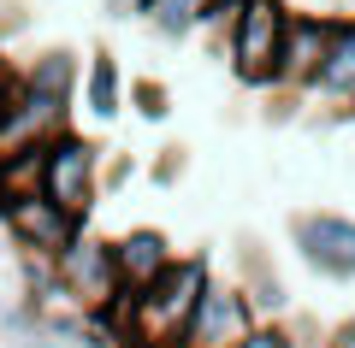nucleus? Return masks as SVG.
Here are the masks:
<instances>
[{"label":"nucleus","instance_id":"obj_1","mask_svg":"<svg viewBox=\"0 0 355 348\" xmlns=\"http://www.w3.org/2000/svg\"><path fill=\"white\" fill-rule=\"evenodd\" d=\"M214 277L219 272H214V260H207V248H190V254H178L148 289H137V295L119 289V301L107 307L101 324L125 348H178Z\"/></svg>","mask_w":355,"mask_h":348},{"label":"nucleus","instance_id":"obj_2","mask_svg":"<svg viewBox=\"0 0 355 348\" xmlns=\"http://www.w3.org/2000/svg\"><path fill=\"white\" fill-rule=\"evenodd\" d=\"M42 195L77 224L95 219L101 207V142H89L83 130H60L42 148Z\"/></svg>","mask_w":355,"mask_h":348},{"label":"nucleus","instance_id":"obj_3","mask_svg":"<svg viewBox=\"0 0 355 348\" xmlns=\"http://www.w3.org/2000/svg\"><path fill=\"white\" fill-rule=\"evenodd\" d=\"M53 272H60V289L77 313L89 319H107V307L119 301V266H113V237L77 224V237L53 254Z\"/></svg>","mask_w":355,"mask_h":348},{"label":"nucleus","instance_id":"obj_4","mask_svg":"<svg viewBox=\"0 0 355 348\" xmlns=\"http://www.w3.org/2000/svg\"><path fill=\"white\" fill-rule=\"evenodd\" d=\"M291 242L302 266L326 284H355V219L331 207H308L291 219Z\"/></svg>","mask_w":355,"mask_h":348},{"label":"nucleus","instance_id":"obj_5","mask_svg":"<svg viewBox=\"0 0 355 348\" xmlns=\"http://www.w3.org/2000/svg\"><path fill=\"white\" fill-rule=\"evenodd\" d=\"M291 24V6L284 0H249L243 6V24L231 36V77L243 89H272V65H279V42Z\"/></svg>","mask_w":355,"mask_h":348},{"label":"nucleus","instance_id":"obj_6","mask_svg":"<svg viewBox=\"0 0 355 348\" xmlns=\"http://www.w3.org/2000/svg\"><path fill=\"white\" fill-rule=\"evenodd\" d=\"M254 324H261V313H254L249 289H243L237 277H214L178 348H237L243 336L254 331Z\"/></svg>","mask_w":355,"mask_h":348},{"label":"nucleus","instance_id":"obj_7","mask_svg":"<svg viewBox=\"0 0 355 348\" xmlns=\"http://www.w3.org/2000/svg\"><path fill=\"white\" fill-rule=\"evenodd\" d=\"M0 224H6V237H12L18 254H42V260H53V254L77 237V219L60 212L42 189L36 195H12L6 207H0Z\"/></svg>","mask_w":355,"mask_h":348},{"label":"nucleus","instance_id":"obj_8","mask_svg":"<svg viewBox=\"0 0 355 348\" xmlns=\"http://www.w3.org/2000/svg\"><path fill=\"white\" fill-rule=\"evenodd\" d=\"M326 42H331V12H291L279 42V65H272V89L279 95H308L320 59H326Z\"/></svg>","mask_w":355,"mask_h":348},{"label":"nucleus","instance_id":"obj_9","mask_svg":"<svg viewBox=\"0 0 355 348\" xmlns=\"http://www.w3.org/2000/svg\"><path fill=\"white\" fill-rule=\"evenodd\" d=\"M172 260H178V248H172V237H166L160 224H130V230L113 237V266H119V289L125 295L148 289Z\"/></svg>","mask_w":355,"mask_h":348},{"label":"nucleus","instance_id":"obj_10","mask_svg":"<svg viewBox=\"0 0 355 348\" xmlns=\"http://www.w3.org/2000/svg\"><path fill=\"white\" fill-rule=\"evenodd\" d=\"M308 95L331 100V107H355V12L331 18V42H326V59H320Z\"/></svg>","mask_w":355,"mask_h":348},{"label":"nucleus","instance_id":"obj_11","mask_svg":"<svg viewBox=\"0 0 355 348\" xmlns=\"http://www.w3.org/2000/svg\"><path fill=\"white\" fill-rule=\"evenodd\" d=\"M77 89H83V107H89V118H95V125H113V118H119V107H125V71H119V59H113L107 48L89 53Z\"/></svg>","mask_w":355,"mask_h":348},{"label":"nucleus","instance_id":"obj_12","mask_svg":"<svg viewBox=\"0 0 355 348\" xmlns=\"http://www.w3.org/2000/svg\"><path fill=\"white\" fill-rule=\"evenodd\" d=\"M202 6L207 0H130V18H142L160 42H190L202 24Z\"/></svg>","mask_w":355,"mask_h":348},{"label":"nucleus","instance_id":"obj_13","mask_svg":"<svg viewBox=\"0 0 355 348\" xmlns=\"http://www.w3.org/2000/svg\"><path fill=\"white\" fill-rule=\"evenodd\" d=\"M243 6H249V0H207V6H202L196 36H207V48H214L219 59L231 53V36H237V24H243Z\"/></svg>","mask_w":355,"mask_h":348},{"label":"nucleus","instance_id":"obj_14","mask_svg":"<svg viewBox=\"0 0 355 348\" xmlns=\"http://www.w3.org/2000/svg\"><path fill=\"white\" fill-rule=\"evenodd\" d=\"M42 148H48V142H42ZM42 148H18V154L0 160V172H6V189H12V195H36V189H42Z\"/></svg>","mask_w":355,"mask_h":348},{"label":"nucleus","instance_id":"obj_15","mask_svg":"<svg viewBox=\"0 0 355 348\" xmlns=\"http://www.w3.org/2000/svg\"><path fill=\"white\" fill-rule=\"evenodd\" d=\"M130 107H137L142 118H166V83H154V77H137V83H130Z\"/></svg>","mask_w":355,"mask_h":348},{"label":"nucleus","instance_id":"obj_16","mask_svg":"<svg viewBox=\"0 0 355 348\" xmlns=\"http://www.w3.org/2000/svg\"><path fill=\"white\" fill-rule=\"evenodd\" d=\"M237 348H296V336H291V324H284V319H261Z\"/></svg>","mask_w":355,"mask_h":348},{"label":"nucleus","instance_id":"obj_17","mask_svg":"<svg viewBox=\"0 0 355 348\" xmlns=\"http://www.w3.org/2000/svg\"><path fill=\"white\" fill-rule=\"evenodd\" d=\"M184 177V148H160V160H154V183H178Z\"/></svg>","mask_w":355,"mask_h":348},{"label":"nucleus","instance_id":"obj_18","mask_svg":"<svg viewBox=\"0 0 355 348\" xmlns=\"http://www.w3.org/2000/svg\"><path fill=\"white\" fill-rule=\"evenodd\" d=\"M326 348H355V319L349 324H338V331H331V342Z\"/></svg>","mask_w":355,"mask_h":348},{"label":"nucleus","instance_id":"obj_19","mask_svg":"<svg viewBox=\"0 0 355 348\" xmlns=\"http://www.w3.org/2000/svg\"><path fill=\"white\" fill-rule=\"evenodd\" d=\"M6 201H12V189H6V172H0V207H6Z\"/></svg>","mask_w":355,"mask_h":348},{"label":"nucleus","instance_id":"obj_20","mask_svg":"<svg viewBox=\"0 0 355 348\" xmlns=\"http://www.w3.org/2000/svg\"><path fill=\"white\" fill-rule=\"evenodd\" d=\"M314 6H326V0H314Z\"/></svg>","mask_w":355,"mask_h":348},{"label":"nucleus","instance_id":"obj_21","mask_svg":"<svg viewBox=\"0 0 355 348\" xmlns=\"http://www.w3.org/2000/svg\"><path fill=\"white\" fill-rule=\"evenodd\" d=\"M349 6H355V0H349Z\"/></svg>","mask_w":355,"mask_h":348}]
</instances>
